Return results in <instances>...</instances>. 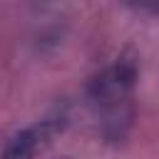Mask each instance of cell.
Returning <instances> with one entry per match:
<instances>
[{"instance_id": "2", "label": "cell", "mask_w": 159, "mask_h": 159, "mask_svg": "<svg viewBox=\"0 0 159 159\" xmlns=\"http://www.w3.org/2000/svg\"><path fill=\"white\" fill-rule=\"evenodd\" d=\"M62 127H65V114H50L45 119H37L35 124H27L25 129L15 132L7 139L0 159H32L37 149H42Z\"/></svg>"}, {"instance_id": "1", "label": "cell", "mask_w": 159, "mask_h": 159, "mask_svg": "<svg viewBox=\"0 0 159 159\" xmlns=\"http://www.w3.org/2000/svg\"><path fill=\"white\" fill-rule=\"evenodd\" d=\"M137 84V65L127 57L107 65L102 72H97L87 84V99L94 107L97 114H102L104 124L114 132L119 129V122L129 119V102Z\"/></svg>"}]
</instances>
